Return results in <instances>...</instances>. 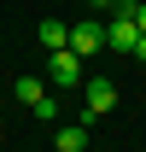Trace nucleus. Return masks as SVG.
Listing matches in <instances>:
<instances>
[{
	"mask_svg": "<svg viewBox=\"0 0 146 152\" xmlns=\"http://www.w3.org/2000/svg\"><path fill=\"white\" fill-rule=\"evenodd\" d=\"M134 23H140V35H146V0H140V12H134Z\"/></svg>",
	"mask_w": 146,
	"mask_h": 152,
	"instance_id": "obj_9",
	"label": "nucleus"
},
{
	"mask_svg": "<svg viewBox=\"0 0 146 152\" xmlns=\"http://www.w3.org/2000/svg\"><path fill=\"white\" fill-rule=\"evenodd\" d=\"M12 94H18L23 105H29V111H35L41 99H47V88H41V76H18V82H12Z\"/></svg>",
	"mask_w": 146,
	"mask_h": 152,
	"instance_id": "obj_5",
	"label": "nucleus"
},
{
	"mask_svg": "<svg viewBox=\"0 0 146 152\" xmlns=\"http://www.w3.org/2000/svg\"><path fill=\"white\" fill-rule=\"evenodd\" d=\"M35 123H58V99H53V94H47V99L35 105Z\"/></svg>",
	"mask_w": 146,
	"mask_h": 152,
	"instance_id": "obj_7",
	"label": "nucleus"
},
{
	"mask_svg": "<svg viewBox=\"0 0 146 152\" xmlns=\"http://www.w3.org/2000/svg\"><path fill=\"white\" fill-rule=\"evenodd\" d=\"M82 105H88V123H93V117H105L111 105H117V82H111V76H88V94H82Z\"/></svg>",
	"mask_w": 146,
	"mask_h": 152,
	"instance_id": "obj_2",
	"label": "nucleus"
},
{
	"mask_svg": "<svg viewBox=\"0 0 146 152\" xmlns=\"http://www.w3.org/2000/svg\"><path fill=\"white\" fill-rule=\"evenodd\" d=\"M82 76H88V58H76L70 47H64V53H53V82H58V88H76Z\"/></svg>",
	"mask_w": 146,
	"mask_h": 152,
	"instance_id": "obj_3",
	"label": "nucleus"
},
{
	"mask_svg": "<svg viewBox=\"0 0 146 152\" xmlns=\"http://www.w3.org/2000/svg\"><path fill=\"white\" fill-rule=\"evenodd\" d=\"M88 146V129H82V123H64V129H58V146L53 152H82Z\"/></svg>",
	"mask_w": 146,
	"mask_h": 152,
	"instance_id": "obj_6",
	"label": "nucleus"
},
{
	"mask_svg": "<svg viewBox=\"0 0 146 152\" xmlns=\"http://www.w3.org/2000/svg\"><path fill=\"white\" fill-rule=\"evenodd\" d=\"M111 47V29L99 18H88V23H70V53L76 58H93V53H105Z\"/></svg>",
	"mask_w": 146,
	"mask_h": 152,
	"instance_id": "obj_1",
	"label": "nucleus"
},
{
	"mask_svg": "<svg viewBox=\"0 0 146 152\" xmlns=\"http://www.w3.org/2000/svg\"><path fill=\"white\" fill-rule=\"evenodd\" d=\"M134 58H140V64H146V35H140V47H134Z\"/></svg>",
	"mask_w": 146,
	"mask_h": 152,
	"instance_id": "obj_10",
	"label": "nucleus"
},
{
	"mask_svg": "<svg viewBox=\"0 0 146 152\" xmlns=\"http://www.w3.org/2000/svg\"><path fill=\"white\" fill-rule=\"evenodd\" d=\"M35 35H41V47H47V53H64V47H70V23H58V18H47V23L35 29Z\"/></svg>",
	"mask_w": 146,
	"mask_h": 152,
	"instance_id": "obj_4",
	"label": "nucleus"
},
{
	"mask_svg": "<svg viewBox=\"0 0 146 152\" xmlns=\"http://www.w3.org/2000/svg\"><path fill=\"white\" fill-rule=\"evenodd\" d=\"M88 6H93V12H111V6H117V0H88Z\"/></svg>",
	"mask_w": 146,
	"mask_h": 152,
	"instance_id": "obj_8",
	"label": "nucleus"
}]
</instances>
